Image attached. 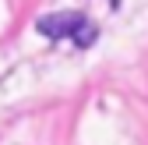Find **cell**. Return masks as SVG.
<instances>
[{
    "label": "cell",
    "instance_id": "1",
    "mask_svg": "<svg viewBox=\"0 0 148 145\" xmlns=\"http://www.w3.org/2000/svg\"><path fill=\"white\" fill-rule=\"evenodd\" d=\"M88 18L81 11H57V14H42L39 21H35V32L46 35V39H74V32H78Z\"/></svg>",
    "mask_w": 148,
    "mask_h": 145
},
{
    "label": "cell",
    "instance_id": "2",
    "mask_svg": "<svg viewBox=\"0 0 148 145\" xmlns=\"http://www.w3.org/2000/svg\"><path fill=\"white\" fill-rule=\"evenodd\" d=\"M95 39H99V25H95V21H85L78 32H74V46H78V50L95 46Z\"/></svg>",
    "mask_w": 148,
    "mask_h": 145
},
{
    "label": "cell",
    "instance_id": "3",
    "mask_svg": "<svg viewBox=\"0 0 148 145\" xmlns=\"http://www.w3.org/2000/svg\"><path fill=\"white\" fill-rule=\"evenodd\" d=\"M120 4H123V0H109V7H113V11H116V7H120Z\"/></svg>",
    "mask_w": 148,
    "mask_h": 145
}]
</instances>
